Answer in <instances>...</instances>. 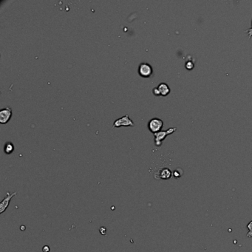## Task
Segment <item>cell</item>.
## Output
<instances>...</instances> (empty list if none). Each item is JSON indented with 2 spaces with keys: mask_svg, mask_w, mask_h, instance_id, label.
Wrapping results in <instances>:
<instances>
[{
  "mask_svg": "<svg viewBox=\"0 0 252 252\" xmlns=\"http://www.w3.org/2000/svg\"><path fill=\"white\" fill-rule=\"evenodd\" d=\"M177 128L176 127H172L169 128V130H166V131H160L157 133H155V145L160 146L162 144V141L166 138V137L168 136L169 135H171L174 132L176 131Z\"/></svg>",
  "mask_w": 252,
  "mask_h": 252,
  "instance_id": "1",
  "label": "cell"
},
{
  "mask_svg": "<svg viewBox=\"0 0 252 252\" xmlns=\"http://www.w3.org/2000/svg\"><path fill=\"white\" fill-rule=\"evenodd\" d=\"M163 126V121L158 118H152L148 123V128L153 133H157L160 132Z\"/></svg>",
  "mask_w": 252,
  "mask_h": 252,
  "instance_id": "2",
  "label": "cell"
},
{
  "mask_svg": "<svg viewBox=\"0 0 252 252\" xmlns=\"http://www.w3.org/2000/svg\"><path fill=\"white\" fill-rule=\"evenodd\" d=\"M138 73L143 78H149L153 75V69L149 64L143 62L138 66Z\"/></svg>",
  "mask_w": 252,
  "mask_h": 252,
  "instance_id": "3",
  "label": "cell"
},
{
  "mask_svg": "<svg viewBox=\"0 0 252 252\" xmlns=\"http://www.w3.org/2000/svg\"><path fill=\"white\" fill-rule=\"evenodd\" d=\"M134 122L132 121L129 115L123 116L116 120L113 124V127H121V126H134Z\"/></svg>",
  "mask_w": 252,
  "mask_h": 252,
  "instance_id": "4",
  "label": "cell"
},
{
  "mask_svg": "<svg viewBox=\"0 0 252 252\" xmlns=\"http://www.w3.org/2000/svg\"><path fill=\"white\" fill-rule=\"evenodd\" d=\"M12 116V110L11 107H7L0 110V123L2 124H7Z\"/></svg>",
  "mask_w": 252,
  "mask_h": 252,
  "instance_id": "5",
  "label": "cell"
},
{
  "mask_svg": "<svg viewBox=\"0 0 252 252\" xmlns=\"http://www.w3.org/2000/svg\"><path fill=\"white\" fill-rule=\"evenodd\" d=\"M172 173L171 172V170L168 168H163L160 169L158 171L155 173V177L156 179H162V180H168V179L171 178L172 177Z\"/></svg>",
  "mask_w": 252,
  "mask_h": 252,
  "instance_id": "6",
  "label": "cell"
},
{
  "mask_svg": "<svg viewBox=\"0 0 252 252\" xmlns=\"http://www.w3.org/2000/svg\"><path fill=\"white\" fill-rule=\"evenodd\" d=\"M16 192H13L12 194H11L10 192H7V196L5 198V199L1 202L0 203V213L2 214L7 209V208L9 206V203H10V201H11V200L13 198L14 196H16Z\"/></svg>",
  "mask_w": 252,
  "mask_h": 252,
  "instance_id": "7",
  "label": "cell"
},
{
  "mask_svg": "<svg viewBox=\"0 0 252 252\" xmlns=\"http://www.w3.org/2000/svg\"><path fill=\"white\" fill-rule=\"evenodd\" d=\"M157 89H158V92H159L160 95H162V96H166L170 93L169 87L166 83H161L158 86Z\"/></svg>",
  "mask_w": 252,
  "mask_h": 252,
  "instance_id": "8",
  "label": "cell"
},
{
  "mask_svg": "<svg viewBox=\"0 0 252 252\" xmlns=\"http://www.w3.org/2000/svg\"><path fill=\"white\" fill-rule=\"evenodd\" d=\"M4 150H5V153L7 155L12 153L14 150L13 144L12 143H11V142H7V144L5 145V149Z\"/></svg>",
  "mask_w": 252,
  "mask_h": 252,
  "instance_id": "9",
  "label": "cell"
},
{
  "mask_svg": "<svg viewBox=\"0 0 252 252\" xmlns=\"http://www.w3.org/2000/svg\"><path fill=\"white\" fill-rule=\"evenodd\" d=\"M247 228L249 229V232L247 234V237L252 238V220L249 222V224L247 225Z\"/></svg>",
  "mask_w": 252,
  "mask_h": 252,
  "instance_id": "10",
  "label": "cell"
},
{
  "mask_svg": "<svg viewBox=\"0 0 252 252\" xmlns=\"http://www.w3.org/2000/svg\"><path fill=\"white\" fill-rule=\"evenodd\" d=\"M186 68L189 70H191L194 68V63L192 61H187L186 63Z\"/></svg>",
  "mask_w": 252,
  "mask_h": 252,
  "instance_id": "11",
  "label": "cell"
},
{
  "mask_svg": "<svg viewBox=\"0 0 252 252\" xmlns=\"http://www.w3.org/2000/svg\"><path fill=\"white\" fill-rule=\"evenodd\" d=\"M245 33H248V35H249V38L250 39L251 37H252V22H251V28L248 29V30L245 31Z\"/></svg>",
  "mask_w": 252,
  "mask_h": 252,
  "instance_id": "12",
  "label": "cell"
},
{
  "mask_svg": "<svg viewBox=\"0 0 252 252\" xmlns=\"http://www.w3.org/2000/svg\"><path fill=\"white\" fill-rule=\"evenodd\" d=\"M179 170H175V172H173V175H174V177H177V178H178V177H180V176H181V174L180 173V172H178Z\"/></svg>",
  "mask_w": 252,
  "mask_h": 252,
  "instance_id": "13",
  "label": "cell"
},
{
  "mask_svg": "<svg viewBox=\"0 0 252 252\" xmlns=\"http://www.w3.org/2000/svg\"><path fill=\"white\" fill-rule=\"evenodd\" d=\"M42 251L44 252H49L50 251V248L47 245H45V246L42 249Z\"/></svg>",
  "mask_w": 252,
  "mask_h": 252,
  "instance_id": "14",
  "label": "cell"
},
{
  "mask_svg": "<svg viewBox=\"0 0 252 252\" xmlns=\"http://www.w3.org/2000/svg\"><path fill=\"white\" fill-rule=\"evenodd\" d=\"M100 231L101 232L102 235H105L106 229H105V228H104V227H101V228H100Z\"/></svg>",
  "mask_w": 252,
  "mask_h": 252,
  "instance_id": "15",
  "label": "cell"
}]
</instances>
